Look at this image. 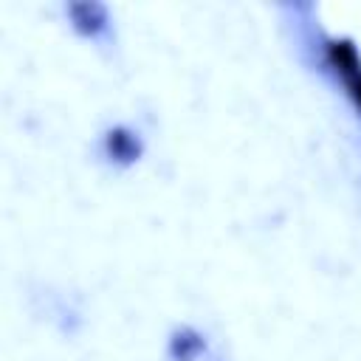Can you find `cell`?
Masks as SVG:
<instances>
[{"instance_id":"obj_1","label":"cell","mask_w":361,"mask_h":361,"mask_svg":"<svg viewBox=\"0 0 361 361\" xmlns=\"http://www.w3.org/2000/svg\"><path fill=\"white\" fill-rule=\"evenodd\" d=\"M333 62H336L347 76L358 73V56H355V51H353L350 42H336V45H333Z\"/></svg>"},{"instance_id":"obj_2","label":"cell","mask_w":361,"mask_h":361,"mask_svg":"<svg viewBox=\"0 0 361 361\" xmlns=\"http://www.w3.org/2000/svg\"><path fill=\"white\" fill-rule=\"evenodd\" d=\"M350 85H353V93H355V99L361 102V71L350 76Z\"/></svg>"}]
</instances>
